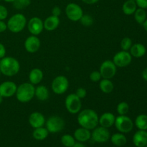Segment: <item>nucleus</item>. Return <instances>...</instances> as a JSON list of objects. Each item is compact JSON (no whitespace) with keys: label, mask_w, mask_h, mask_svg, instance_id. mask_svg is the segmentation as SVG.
Here are the masks:
<instances>
[{"label":"nucleus","mask_w":147,"mask_h":147,"mask_svg":"<svg viewBox=\"0 0 147 147\" xmlns=\"http://www.w3.org/2000/svg\"><path fill=\"white\" fill-rule=\"evenodd\" d=\"M98 116L96 112L91 109H85L80 112L78 117V121L83 128L88 130L94 129L98 123Z\"/></svg>","instance_id":"nucleus-1"},{"label":"nucleus","mask_w":147,"mask_h":147,"mask_svg":"<svg viewBox=\"0 0 147 147\" xmlns=\"http://www.w3.org/2000/svg\"><path fill=\"white\" fill-rule=\"evenodd\" d=\"M19 70H20L19 62L14 57H4L0 60V71L4 76H15Z\"/></svg>","instance_id":"nucleus-2"},{"label":"nucleus","mask_w":147,"mask_h":147,"mask_svg":"<svg viewBox=\"0 0 147 147\" xmlns=\"http://www.w3.org/2000/svg\"><path fill=\"white\" fill-rule=\"evenodd\" d=\"M35 88L31 83H23L17 88L16 96L17 100L22 103H27L34 97Z\"/></svg>","instance_id":"nucleus-3"},{"label":"nucleus","mask_w":147,"mask_h":147,"mask_svg":"<svg viewBox=\"0 0 147 147\" xmlns=\"http://www.w3.org/2000/svg\"><path fill=\"white\" fill-rule=\"evenodd\" d=\"M26 18L23 14H16L10 17L7 22V28L14 33L20 32L26 25Z\"/></svg>","instance_id":"nucleus-4"},{"label":"nucleus","mask_w":147,"mask_h":147,"mask_svg":"<svg viewBox=\"0 0 147 147\" xmlns=\"http://www.w3.org/2000/svg\"><path fill=\"white\" fill-rule=\"evenodd\" d=\"M115 125L121 133H129L133 129L134 123L131 119L125 115H120L115 119Z\"/></svg>","instance_id":"nucleus-5"},{"label":"nucleus","mask_w":147,"mask_h":147,"mask_svg":"<svg viewBox=\"0 0 147 147\" xmlns=\"http://www.w3.org/2000/svg\"><path fill=\"white\" fill-rule=\"evenodd\" d=\"M46 126L50 133H57L64 129L65 121L60 116H51L46 122Z\"/></svg>","instance_id":"nucleus-6"},{"label":"nucleus","mask_w":147,"mask_h":147,"mask_svg":"<svg viewBox=\"0 0 147 147\" xmlns=\"http://www.w3.org/2000/svg\"><path fill=\"white\" fill-rule=\"evenodd\" d=\"M65 106L70 113H77L81 109L80 98L76 94H70L65 99Z\"/></svg>","instance_id":"nucleus-7"},{"label":"nucleus","mask_w":147,"mask_h":147,"mask_svg":"<svg viewBox=\"0 0 147 147\" xmlns=\"http://www.w3.org/2000/svg\"><path fill=\"white\" fill-rule=\"evenodd\" d=\"M65 13L67 17L72 21H78L83 15L81 7L77 4L70 3L67 4L65 8Z\"/></svg>","instance_id":"nucleus-8"},{"label":"nucleus","mask_w":147,"mask_h":147,"mask_svg":"<svg viewBox=\"0 0 147 147\" xmlns=\"http://www.w3.org/2000/svg\"><path fill=\"white\" fill-rule=\"evenodd\" d=\"M116 73V65L111 60H106L100 67V73L104 79H111Z\"/></svg>","instance_id":"nucleus-9"},{"label":"nucleus","mask_w":147,"mask_h":147,"mask_svg":"<svg viewBox=\"0 0 147 147\" xmlns=\"http://www.w3.org/2000/svg\"><path fill=\"white\" fill-rule=\"evenodd\" d=\"M68 80L65 76H60L55 78L52 83V88L54 93L57 94H63L68 88Z\"/></svg>","instance_id":"nucleus-10"},{"label":"nucleus","mask_w":147,"mask_h":147,"mask_svg":"<svg viewBox=\"0 0 147 147\" xmlns=\"http://www.w3.org/2000/svg\"><path fill=\"white\" fill-rule=\"evenodd\" d=\"M132 60L131 55L127 51H121L113 57V63L118 67H123L129 65Z\"/></svg>","instance_id":"nucleus-11"},{"label":"nucleus","mask_w":147,"mask_h":147,"mask_svg":"<svg viewBox=\"0 0 147 147\" xmlns=\"http://www.w3.org/2000/svg\"><path fill=\"white\" fill-rule=\"evenodd\" d=\"M91 137L94 142L98 143H105L110 138V133L107 128L101 126L94 129L91 134Z\"/></svg>","instance_id":"nucleus-12"},{"label":"nucleus","mask_w":147,"mask_h":147,"mask_svg":"<svg viewBox=\"0 0 147 147\" xmlns=\"http://www.w3.org/2000/svg\"><path fill=\"white\" fill-rule=\"evenodd\" d=\"M17 88V86L14 82H4L0 85V96L3 98L11 97L16 93Z\"/></svg>","instance_id":"nucleus-13"},{"label":"nucleus","mask_w":147,"mask_h":147,"mask_svg":"<svg viewBox=\"0 0 147 147\" xmlns=\"http://www.w3.org/2000/svg\"><path fill=\"white\" fill-rule=\"evenodd\" d=\"M43 27H44V24L38 17H33L28 22L29 31L34 35L40 34L42 31Z\"/></svg>","instance_id":"nucleus-14"},{"label":"nucleus","mask_w":147,"mask_h":147,"mask_svg":"<svg viewBox=\"0 0 147 147\" xmlns=\"http://www.w3.org/2000/svg\"><path fill=\"white\" fill-rule=\"evenodd\" d=\"M24 47L26 50L29 53H35L40 47V41L35 36H30L24 42Z\"/></svg>","instance_id":"nucleus-15"},{"label":"nucleus","mask_w":147,"mask_h":147,"mask_svg":"<svg viewBox=\"0 0 147 147\" xmlns=\"http://www.w3.org/2000/svg\"><path fill=\"white\" fill-rule=\"evenodd\" d=\"M133 143L136 147H144L147 145V131L139 130L133 136Z\"/></svg>","instance_id":"nucleus-16"},{"label":"nucleus","mask_w":147,"mask_h":147,"mask_svg":"<svg viewBox=\"0 0 147 147\" xmlns=\"http://www.w3.org/2000/svg\"><path fill=\"white\" fill-rule=\"evenodd\" d=\"M29 122L32 127L37 129V128L42 127L45 124V116L39 112H34L30 115L29 118Z\"/></svg>","instance_id":"nucleus-17"},{"label":"nucleus","mask_w":147,"mask_h":147,"mask_svg":"<svg viewBox=\"0 0 147 147\" xmlns=\"http://www.w3.org/2000/svg\"><path fill=\"white\" fill-rule=\"evenodd\" d=\"M74 137L79 142H85L90 139L91 134L88 129L83 127L79 128V129H76V131H75Z\"/></svg>","instance_id":"nucleus-18"},{"label":"nucleus","mask_w":147,"mask_h":147,"mask_svg":"<svg viewBox=\"0 0 147 147\" xmlns=\"http://www.w3.org/2000/svg\"><path fill=\"white\" fill-rule=\"evenodd\" d=\"M115 118L114 115L111 113H105L100 116L98 120V123L103 127L109 128L113 125L115 123Z\"/></svg>","instance_id":"nucleus-19"},{"label":"nucleus","mask_w":147,"mask_h":147,"mask_svg":"<svg viewBox=\"0 0 147 147\" xmlns=\"http://www.w3.org/2000/svg\"><path fill=\"white\" fill-rule=\"evenodd\" d=\"M131 55L134 57H142L146 53V47L141 43H136L131 47Z\"/></svg>","instance_id":"nucleus-20"},{"label":"nucleus","mask_w":147,"mask_h":147,"mask_svg":"<svg viewBox=\"0 0 147 147\" xmlns=\"http://www.w3.org/2000/svg\"><path fill=\"white\" fill-rule=\"evenodd\" d=\"M60 24V20L58 17H55V16H51L46 19L44 23V27L48 31H52L54 30L58 27Z\"/></svg>","instance_id":"nucleus-21"},{"label":"nucleus","mask_w":147,"mask_h":147,"mask_svg":"<svg viewBox=\"0 0 147 147\" xmlns=\"http://www.w3.org/2000/svg\"><path fill=\"white\" fill-rule=\"evenodd\" d=\"M136 3L133 0H127L124 4H123L122 9L123 13L126 15H131L134 14L136 10Z\"/></svg>","instance_id":"nucleus-22"},{"label":"nucleus","mask_w":147,"mask_h":147,"mask_svg":"<svg viewBox=\"0 0 147 147\" xmlns=\"http://www.w3.org/2000/svg\"><path fill=\"white\" fill-rule=\"evenodd\" d=\"M29 78H30V80L32 84H37L42 79L43 73L40 69L34 68L31 70Z\"/></svg>","instance_id":"nucleus-23"},{"label":"nucleus","mask_w":147,"mask_h":147,"mask_svg":"<svg viewBox=\"0 0 147 147\" xmlns=\"http://www.w3.org/2000/svg\"><path fill=\"white\" fill-rule=\"evenodd\" d=\"M111 142L116 146H123L127 142L126 137L122 134H115L111 136Z\"/></svg>","instance_id":"nucleus-24"},{"label":"nucleus","mask_w":147,"mask_h":147,"mask_svg":"<svg viewBox=\"0 0 147 147\" xmlns=\"http://www.w3.org/2000/svg\"><path fill=\"white\" fill-rule=\"evenodd\" d=\"M34 94L37 99L40 100H45L49 97V91L47 88L44 86H40L35 89Z\"/></svg>","instance_id":"nucleus-25"},{"label":"nucleus","mask_w":147,"mask_h":147,"mask_svg":"<svg viewBox=\"0 0 147 147\" xmlns=\"http://www.w3.org/2000/svg\"><path fill=\"white\" fill-rule=\"evenodd\" d=\"M49 134V131L47 129L45 128L39 127L35 129V130L33 131V137L36 139V140L42 141L45 139L47 137Z\"/></svg>","instance_id":"nucleus-26"},{"label":"nucleus","mask_w":147,"mask_h":147,"mask_svg":"<svg viewBox=\"0 0 147 147\" xmlns=\"http://www.w3.org/2000/svg\"><path fill=\"white\" fill-rule=\"evenodd\" d=\"M135 124L139 130H147V115L141 114L136 117Z\"/></svg>","instance_id":"nucleus-27"},{"label":"nucleus","mask_w":147,"mask_h":147,"mask_svg":"<svg viewBox=\"0 0 147 147\" xmlns=\"http://www.w3.org/2000/svg\"><path fill=\"white\" fill-rule=\"evenodd\" d=\"M100 88L103 93H109L113 90V84L109 79H103L100 83Z\"/></svg>","instance_id":"nucleus-28"},{"label":"nucleus","mask_w":147,"mask_h":147,"mask_svg":"<svg viewBox=\"0 0 147 147\" xmlns=\"http://www.w3.org/2000/svg\"><path fill=\"white\" fill-rule=\"evenodd\" d=\"M134 18L139 24H143L146 19V12L144 9H136L134 12Z\"/></svg>","instance_id":"nucleus-29"},{"label":"nucleus","mask_w":147,"mask_h":147,"mask_svg":"<svg viewBox=\"0 0 147 147\" xmlns=\"http://www.w3.org/2000/svg\"><path fill=\"white\" fill-rule=\"evenodd\" d=\"M61 142L65 147H73L76 143V141L71 135L65 134L62 136Z\"/></svg>","instance_id":"nucleus-30"},{"label":"nucleus","mask_w":147,"mask_h":147,"mask_svg":"<svg viewBox=\"0 0 147 147\" xmlns=\"http://www.w3.org/2000/svg\"><path fill=\"white\" fill-rule=\"evenodd\" d=\"M31 3V0H15L13 2V7L17 9H22L28 7Z\"/></svg>","instance_id":"nucleus-31"},{"label":"nucleus","mask_w":147,"mask_h":147,"mask_svg":"<svg viewBox=\"0 0 147 147\" xmlns=\"http://www.w3.org/2000/svg\"><path fill=\"white\" fill-rule=\"evenodd\" d=\"M129 106L126 102H121L117 106V112L120 115H125L129 112Z\"/></svg>","instance_id":"nucleus-32"},{"label":"nucleus","mask_w":147,"mask_h":147,"mask_svg":"<svg viewBox=\"0 0 147 147\" xmlns=\"http://www.w3.org/2000/svg\"><path fill=\"white\" fill-rule=\"evenodd\" d=\"M132 46V41L129 37H124L123 40H121V47L122 50L124 51H127Z\"/></svg>","instance_id":"nucleus-33"},{"label":"nucleus","mask_w":147,"mask_h":147,"mask_svg":"<svg viewBox=\"0 0 147 147\" xmlns=\"http://www.w3.org/2000/svg\"><path fill=\"white\" fill-rule=\"evenodd\" d=\"M80 22L82 24L86 27H89L91 25L93 22V20L92 17H90L88 14H86V15H83V17L80 18Z\"/></svg>","instance_id":"nucleus-34"},{"label":"nucleus","mask_w":147,"mask_h":147,"mask_svg":"<svg viewBox=\"0 0 147 147\" xmlns=\"http://www.w3.org/2000/svg\"><path fill=\"white\" fill-rule=\"evenodd\" d=\"M8 15V11L4 6L0 5V20H5Z\"/></svg>","instance_id":"nucleus-35"},{"label":"nucleus","mask_w":147,"mask_h":147,"mask_svg":"<svg viewBox=\"0 0 147 147\" xmlns=\"http://www.w3.org/2000/svg\"><path fill=\"white\" fill-rule=\"evenodd\" d=\"M90 78L92 81L97 82L98 81V80H100V79L101 78V75H100V72L93 71V73L90 74Z\"/></svg>","instance_id":"nucleus-36"},{"label":"nucleus","mask_w":147,"mask_h":147,"mask_svg":"<svg viewBox=\"0 0 147 147\" xmlns=\"http://www.w3.org/2000/svg\"><path fill=\"white\" fill-rule=\"evenodd\" d=\"M76 96H78L80 98H83L86 97V89L83 88H80L77 90L76 91Z\"/></svg>","instance_id":"nucleus-37"},{"label":"nucleus","mask_w":147,"mask_h":147,"mask_svg":"<svg viewBox=\"0 0 147 147\" xmlns=\"http://www.w3.org/2000/svg\"><path fill=\"white\" fill-rule=\"evenodd\" d=\"M135 1L139 8L147 9V0H136Z\"/></svg>","instance_id":"nucleus-38"},{"label":"nucleus","mask_w":147,"mask_h":147,"mask_svg":"<svg viewBox=\"0 0 147 147\" xmlns=\"http://www.w3.org/2000/svg\"><path fill=\"white\" fill-rule=\"evenodd\" d=\"M52 13H53V16H55V17H58V16H60V14H61V10H60V7H55L53 9Z\"/></svg>","instance_id":"nucleus-39"},{"label":"nucleus","mask_w":147,"mask_h":147,"mask_svg":"<svg viewBox=\"0 0 147 147\" xmlns=\"http://www.w3.org/2000/svg\"><path fill=\"white\" fill-rule=\"evenodd\" d=\"M6 55V49L1 43H0V59L4 57Z\"/></svg>","instance_id":"nucleus-40"},{"label":"nucleus","mask_w":147,"mask_h":147,"mask_svg":"<svg viewBox=\"0 0 147 147\" xmlns=\"http://www.w3.org/2000/svg\"><path fill=\"white\" fill-rule=\"evenodd\" d=\"M7 29V25L6 24V23L4 22H3L2 20H0V33L4 32Z\"/></svg>","instance_id":"nucleus-41"},{"label":"nucleus","mask_w":147,"mask_h":147,"mask_svg":"<svg viewBox=\"0 0 147 147\" xmlns=\"http://www.w3.org/2000/svg\"><path fill=\"white\" fill-rule=\"evenodd\" d=\"M82 1L88 4H95V3H96L98 1H99V0H82Z\"/></svg>","instance_id":"nucleus-42"},{"label":"nucleus","mask_w":147,"mask_h":147,"mask_svg":"<svg viewBox=\"0 0 147 147\" xmlns=\"http://www.w3.org/2000/svg\"><path fill=\"white\" fill-rule=\"evenodd\" d=\"M142 78H143L146 81H147V67L146 69H144V71L142 72Z\"/></svg>","instance_id":"nucleus-43"},{"label":"nucleus","mask_w":147,"mask_h":147,"mask_svg":"<svg viewBox=\"0 0 147 147\" xmlns=\"http://www.w3.org/2000/svg\"><path fill=\"white\" fill-rule=\"evenodd\" d=\"M73 147H86L84 144H83L80 142H78V143H75V144L73 145Z\"/></svg>","instance_id":"nucleus-44"},{"label":"nucleus","mask_w":147,"mask_h":147,"mask_svg":"<svg viewBox=\"0 0 147 147\" xmlns=\"http://www.w3.org/2000/svg\"><path fill=\"white\" fill-rule=\"evenodd\" d=\"M142 24H143V27H144V30L147 32V20H145L144 22Z\"/></svg>","instance_id":"nucleus-45"},{"label":"nucleus","mask_w":147,"mask_h":147,"mask_svg":"<svg viewBox=\"0 0 147 147\" xmlns=\"http://www.w3.org/2000/svg\"><path fill=\"white\" fill-rule=\"evenodd\" d=\"M4 1H5L6 2H14L15 0H4Z\"/></svg>","instance_id":"nucleus-46"},{"label":"nucleus","mask_w":147,"mask_h":147,"mask_svg":"<svg viewBox=\"0 0 147 147\" xmlns=\"http://www.w3.org/2000/svg\"><path fill=\"white\" fill-rule=\"evenodd\" d=\"M2 101H3V97L1 96H0V104L2 103Z\"/></svg>","instance_id":"nucleus-47"},{"label":"nucleus","mask_w":147,"mask_h":147,"mask_svg":"<svg viewBox=\"0 0 147 147\" xmlns=\"http://www.w3.org/2000/svg\"><path fill=\"white\" fill-rule=\"evenodd\" d=\"M144 147H147V145H146V146H144Z\"/></svg>","instance_id":"nucleus-48"},{"label":"nucleus","mask_w":147,"mask_h":147,"mask_svg":"<svg viewBox=\"0 0 147 147\" xmlns=\"http://www.w3.org/2000/svg\"><path fill=\"white\" fill-rule=\"evenodd\" d=\"M133 1H136V0H133Z\"/></svg>","instance_id":"nucleus-49"},{"label":"nucleus","mask_w":147,"mask_h":147,"mask_svg":"<svg viewBox=\"0 0 147 147\" xmlns=\"http://www.w3.org/2000/svg\"><path fill=\"white\" fill-rule=\"evenodd\" d=\"M0 74H1V71H0Z\"/></svg>","instance_id":"nucleus-50"}]
</instances>
